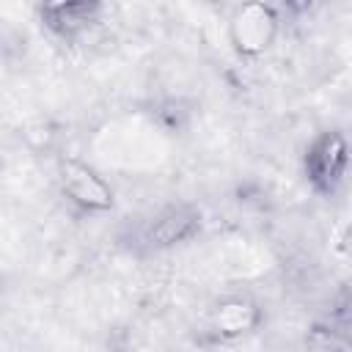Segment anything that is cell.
I'll return each instance as SVG.
<instances>
[{"mask_svg":"<svg viewBox=\"0 0 352 352\" xmlns=\"http://www.w3.org/2000/svg\"><path fill=\"white\" fill-rule=\"evenodd\" d=\"M261 322V311L256 302H250L248 297H228L220 300L212 311V327L223 336V338H236L245 336L250 330H256Z\"/></svg>","mask_w":352,"mask_h":352,"instance_id":"cell-6","label":"cell"},{"mask_svg":"<svg viewBox=\"0 0 352 352\" xmlns=\"http://www.w3.org/2000/svg\"><path fill=\"white\" fill-rule=\"evenodd\" d=\"M201 228V212L190 204H173L165 206L143 231V239L151 248H173Z\"/></svg>","mask_w":352,"mask_h":352,"instance_id":"cell-5","label":"cell"},{"mask_svg":"<svg viewBox=\"0 0 352 352\" xmlns=\"http://www.w3.org/2000/svg\"><path fill=\"white\" fill-rule=\"evenodd\" d=\"M280 3H286L289 8H305V6H311L314 0H280Z\"/></svg>","mask_w":352,"mask_h":352,"instance_id":"cell-7","label":"cell"},{"mask_svg":"<svg viewBox=\"0 0 352 352\" xmlns=\"http://www.w3.org/2000/svg\"><path fill=\"white\" fill-rule=\"evenodd\" d=\"M278 36V11L267 0H242L228 19V38L245 58L264 55Z\"/></svg>","mask_w":352,"mask_h":352,"instance_id":"cell-2","label":"cell"},{"mask_svg":"<svg viewBox=\"0 0 352 352\" xmlns=\"http://www.w3.org/2000/svg\"><path fill=\"white\" fill-rule=\"evenodd\" d=\"M102 0H41V25L58 38H77L102 19Z\"/></svg>","mask_w":352,"mask_h":352,"instance_id":"cell-4","label":"cell"},{"mask_svg":"<svg viewBox=\"0 0 352 352\" xmlns=\"http://www.w3.org/2000/svg\"><path fill=\"white\" fill-rule=\"evenodd\" d=\"M58 182L63 195L85 212H107L116 204L107 179L82 160H63L58 170Z\"/></svg>","mask_w":352,"mask_h":352,"instance_id":"cell-3","label":"cell"},{"mask_svg":"<svg viewBox=\"0 0 352 352\" xmlns=\"http://www.w3.org/2000/svg\"><path fill=\"white\" fill-rule=\"evenodd\" d=\"M349 168V143L344 132H319L305 148V179L319 195H333Z\"/></svg>","mask_w":352,"mask_h":352,"instance_id":"cell-1","label":"cell"}]
</instances>
